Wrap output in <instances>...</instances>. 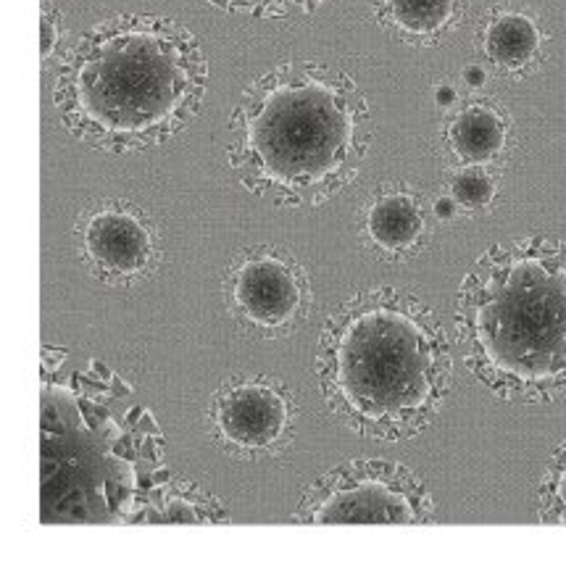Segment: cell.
Returning a JSON list of instances; mask_svg holds the SVG:
<instances>
[{
	"label": "cell",
	"instance_id": "1",
	"mask_svg": "<svg viewBox=\"0 0 566 566\" xmlns=\"http://www.w3.org/2000/svg\"><path fill=\"white\" fill-rule=\"evenodd\" d=\"M206 85V53L188 27L158 13H116L64 53L53 106L74 140L140 154L196 119Z\"/></svg>",
	"mask_w": 566,
	"mask_h": 566
},
{
	"label": "cell",
	"instance_id": "2",
	"mask_svg": "<svg viewBox=\"0 0 566 566\" xmlns=\"http://www.w3.org/2000/svg\"><path fill=\"white\" fill-rule=\"evenodd\" d=\"M371 140V108L354 77L290 59L243 90L227 124V158L253 196L282 209H316L354 185Z\"/></svg>",
	"mask_w": 566,
	"mask_h": 566
},
{
	"label": "cell",
	"instance_id": "3",
	"mask_svg": "<svg viewBox=\"0 0 566 566\" xmlns=\"http://www.w3.org/2000/svg\"><path fill=\"white\" fill-rule=\"evenodd\" d=\"M129 385L114 371H43L40 520L45 524H154L171 485L161 427L145 406L114 411Z\"/></svg>",
	"mask_w": 566,
	"mask_h": 566
},
{
	"label": "cell",
	"instance_id": "4",
	"mask_svg": "<svg viewBox=\"0 0 566 566\" xmlns=\"http://www.w3.org/2000/svg\"><path fill=\"white\" fill-rule=\"evenodd\" d=\"M314 369L324 403L348 430L400 443L438 419L451 392L453 354L422 298L364 287L327 316Z\"/></svg>",
	"mask_w": 566,
	"mask_h": 566
},
{
	"label": "cell",
	"instance_id": "5",
	"mask_svg": "<svg viewBox=\"0 0 566 566\" xmlns=\"http://www.w3.org/2000/svg\"><path fill=\"white\" fill-rule=\"evenodd\" d=\"M455 335L467 369L511 403L566 398V243H495L461 280Z\"/></svg>",
	"mask_w": 566,
	"mask_h": 566
},
{
	"label": "cell",
	"instance_id": "6",
	"mask_svg": "<svg viewBox=\"0 0 566 566\" xmlns=\"http://www.w3.org/2000/svg\"><path fill=\"white\" fill-rule=\"evenodd\" d=\"M432 516L430 490L409 467L354 459L316 480L293 520L298 524H427Z\"/></svg>",
	"mask_w": 566,
	"mask_h": 566
},
{
	"label": "cell",
	"instance_id": "7",
	"mask_svg": "<svg viewBox=\"0 0 566 566\" xmlns=\"http://www.w3.org/2000/svg\"><path fill=\"white\" fill-rule=\"evenodd\" d=\"M224 298L232 319L264 340L298 333L314 308L306 269L277 245H255L240 253L227 269Z\"/></svg>",
	"mask_w": 566,
	"mask_h": 566
},
{
	"label": "cell",
	"instance_id": "8",
	"mask_svg": "<svg viewBox=\"0 0 566 566\" xmlns=\"http://www.w3.org/2000/svg\"><path fill=\"white\" fill-rule=\"evenodd\" d=\"M298 406L285 382L269 375H240L213 392L209 427L213 443L240 459H269L293 443Z\"/></svg>",
	"mask_w": 566,
	"mask_h": 566
},
{
	"label": "cell",
	"instance_id": "9",
	"mask_svg": "<svg viewBox=\"0 0 566 566\" xmlns=\"http://www.w3.org/2000/svg\"><path fill=\"white\" fill-rule=\"evenodd\" d=\"M77 238L82 259L108 285H133L158 259L154 224L129 200H103L87 209L77 224Z\"/></svg>",
	"mask_w": 566,
	"mask_h": 566
},
{
	"label": "cell",
	"instance_id": "10",
	"mask_svg": "<svg viewBox=\"0 0 566 566\" xmlns=\"http://www.w3.org/2000/svg\"><path fill=\"white\" fill-rule=\"evenodd\" d=\"M364 234L388 259H409L430 238V213L422 196L406 185L377 190L364 209Z\"/></svg>",
	"mask_w": 566,
	"mask_h": 566
},
{
	"label": "cell",
	"instance_id": "11",
	"mask_svg": "<svg viewBox=\"0 0 566 566\" xmlns=\"http://www.w3.org/2000/svg\"><path fill=\"white\" fill-rule=\"evenodd\" d=\"M446 154L455 167H495L511 148V119L493 101H469L448 116Z\"/></svg>",
	"mask_w": 566,
	"mask_h": 566
},
{
	"label": "cell",
	"instance_id": "12",
	"mask_svg": "<svg viewBox=\"0 0 566 566\" xmlns=\"http://www.w3.org/2000/svg\"><path fill=\"white\" fill-rule=\"evenodd\" d=\"M377 24L400 43L432 48L459 30L469 0H371Z\"/></svg>",
	"mask_w": 566,
	"mask_h": 566
},
{
	"label": "cell",
	"instance_id": "13",
	"mask_svg": "<svg viewBox=\"0 0 566 566\" xmlns=\"http://www.w3.org/2000/svg\"><path fill=\"white\" fill-rule=\"evenodd\" d=\"M482 56L503 77H524L541 64L543 30L520 9H493L480 30Z\"/></svg>",
	"mask_w": 566,
	"mask_h": 566
},
{
	"label": "cell",
	"instance_id": "14",
	"mask_svg": "<svg viewBox=\"0 0 566 566\" xmlns=\"http://www.w3.org/2000/svg\"><path fill=\"white\" fill-rule=\"evenodd\" d=\"M224 522V509L211 493L185 480H171V485L158 503L154 524H213Z\"/></svg>",
	"mask_w": 566,
	"mask_h": 566
},
{
	"label": "cell",
	"instance_id": "15",
	"mask_svg": "<svg viewBox=\"0 0 566 566\" xmlns=\"http://www.w3.org/2000/svg\"><path fill=\"white\" fill-rule=\"evenodd\" d=\"M499 192V182L490 167H455L448 177V196L464 211L488 209Z\"/></svg>",
	"mask_w": 566,
	"mask_h": 566
},
{
	"label": "cell",
	"instance_id": "16",
	"mask_svg": "<svg viewBox=\"0 0 566 566\" xmlns=\"http://www.w3.org/2000/svg\"><path fill=\"white\" fill-rule=\"evenodd\" d=\"M537 516L543 524H566V440L545 467L537 488Z\"/></svg>",
	"mask_w": 566,
	"mask_h": 566
},
{
	"label": "cell",
	"instance_id": "17",
	"mask_svg": "<svg viewBox=\"0 0 566 566\" xmlns=\"http://www.w3.org/2000/svg\"><path fill=\"white\" fill-rule=\"evenodd\" d=\"M206 3H211L219 11L240 13V17L251 19H290L314 13L329 0H206Z\"/></svg>",
	"mask_w": 566,
	"mask_h": 566
},
{
	"label": "cell",
	"instance_id": "18",
	"mask_svg": "<svg viewBox=\"0 0 566 566\" xmlns=\"http://www.w3.org/2000/svg\"><path fill=\"white\" fill-rule=\"evenodd\" d=\"M61 43V13L51 0H43V11H40V59H43V66L48 59L56 53Z\"/></svg>",
	"mask_w": 566,
	"mask_h": 566
},
{
	"label": "cell",
	"instance_id": "19",
	"mask_svg": "<svg viewBox=\"0 0 566 566\" xmlns=\"http://www.w3.org/2000/svg\"><path fill=\"white\" fill-rule=\"evenodd\" d=\"M455 209H459V206H455V200L451 196H443L432 203V217L438 219V222H446V219H453Z\"/></svg>",
	"mask_w": 566,
	"mask_h": 566
},
{
	"label": "cell",
	"instance_id": "20",
	"mask_svg": "<svg viewBox=\"0 0 566 566\" xmlns=\"http://www.w3.org/2000/svg\"><path fill=\"white\" fill-rule=\"evenodd\" d=\"M464 82H467L469 87L480 90V87L488 82L485 69H482V66H467V69H464Z\"/></svg>",
	"mask_w": 566,
	"mask_h": 566
},
{
	"label": "cell",
	"instance_id": "21",
	"mask_svg": "<svg viewBox=\"0 0 566 566\" xmlns=\"http://www.w3.org/2000/svg\"><path fill=\"white\" fill-rule=\"evenodd\" d=\"M434 101H438L440 108L453 106V103H455V87H451V85H440L438 90H434Z\"/></svg>",
	"mask_w": 566,
	"mask_h": 566
}]
</instances>
